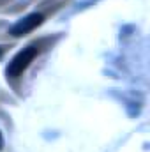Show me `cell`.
I'll use <instances>...</instances> for the list:
<instances>
[{"label":"cell","mask_w":150,"mask_h":152,"mask_svg":"<svg viewBox=\"0 0 150 152\" xmlns=\"http://www.w3.org/2000/svg\"><path fill=\"white\" fill-rule=\"evenodd\" d=\"M39 50L36 44H32V46H27V48H23L21 51H18L14 57H12V60L9 62V66H7V76L9 78H18V76L21 75L28 66H30V62L37 57Z\"/></svg>","instance_id":"obj_1"},{"label":"cell","mask_w":150,"mask_h":152,"mask_svg":"<svg viewBox=\"0 0 150 152\" xmlns=\"http://www.w3.org/2000/svg\"><path fill=\"white\" fill-rule=\"evenodd\" d=\"M42 23V16L41 14H30V16H27V18H23V20H20L16 25H12L11 27V30H9V34L11 36H14V37H20V36H25V34H28V32H32L36 27H39Z\"/></svg>","instance_id":"obj_2"},{"label":"cell","mask_w":150,"mask_h":152,"mask_svg":"<svg viewBox=\"0 0 150 152\" xmlns=\"http://www.w3.org/2000/svg\"><path fill=\"white\" fill-rule=\"evenodd\" d=\"M2 145H4V138H2V133H0V149H2Z\"/></svg>","instance_id":"obj_3"},{"label":"cell","mask_w":150,"mask_h":152,"mask_svg":"<svg viewBox=\"0 0 150 152\" xmlns=\"http://www.w3.org/2000/svg\"><path fill=\"white\" fill-rule=\"evenodd\" d=\"M2 53H4V50H2V48H0V55H2Z\"/></svg>","instance_id":"obj_4"}]
</instances>
